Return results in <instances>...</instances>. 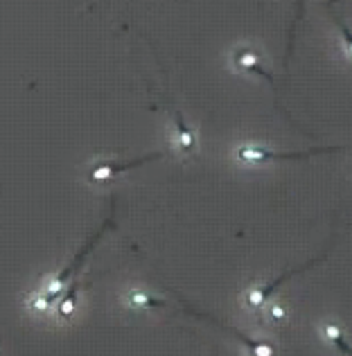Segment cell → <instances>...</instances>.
<instances>
[{"label": "cell", "instance_id": "6da1fadb", "mask_svg": "<svg viewBox=\"0 0 352 356\" xmlns=\"http://www.w3.org/2000/svg\"><path fill=\"white\" fill-rule=\"evenodd\" d=\"M350 147H314L307 152H275L264 145H242L235 152L237 163L242 165H266V163H278V161H298V158H312V156H330V154H346Z\"/></svg>", "mask_w": 352, "mask_h": 356}, {"label": "cell", "instance_id": "7a4b0ae2", "mask_svg": "<svg viewBox=\"0 0 352 356\" xmlns=\"http://www.w3.org/2000/svg\"><path fill=\"white\" fill-rule=\"evenodd\" d=\"M163 156H168L165 152H154V154H147V156H141V158H131V161H127V163H115V161H99L95 163L93 167H88V172H86V183L88 185H106L111 181H115V178L120 174H125L129 170H136V167H141L145 163H150V161H159V158Z\"/></svg>", "mask_w": 352, "mask_h": 356}, {"label": "cell", "instance_id": "3957f363", "mask_svg": "<svg viewBox=\"0 0 352 356\" xmlns=\"http://www.w3.org/2000/svg\"><path fill=\"white\" fill-rule=\"evenodd\" d=\"M301 270H303V268H291V270H287V273H282L280 277L275 280V282H269V284L253 282V284L244 291V296H242V305H244V309H246V312L251 314V316H260L262 312H266L269 302H271V293H273L280 284H285L291 275L301 273Z\"/></svg>", "mask_w": 352, "mask_h": 356}, {"label": "cell", "instance_id": "277c9868", "mask_svg": "<svg viewBox=\"0 0 352 356\" xmlns=\"http://www.w3.org/2000/svg\"><path fill=\"white\" fill-rule=\"evenodd\" d=\"M262 52L255 48L251 43H242L237 45L230 54V65L235 68V72H242V74H257V77H264L269 81H273V74L264 68V61H262Z\"/></svg>", "mask_w": 352, "mask_h": 356}, {"label": "cell", "instance_id": "5b68a950", "mask_svg": "<svg viewBox=\"0 0 352 356\" xmlns=\"http://www.w3.org/2000/svg\"><path fill=\"white\" fill-rule=\"evenodd\" d=\"M172 143L176 147V152L183 156H194L199 152L197 131L185 122L181 108H172Z\"/></svg>", "mask_w": 352, "mask_h": 356}, {"label": "cell", "instance_id": "8992f818", "mask_svg": "<svg viewBox=\"0 0 352 356\" xmlns=\"http://www.w3.org/2000/svg\"><path fill=\"white\" fill-rule=\"evenodd\" d=\"M319 336L321 341L330 345V348H337L339 352H344L346 356H352V348L348 345V339H346V327L341 325L339 321H321L319 323Z\"/></svg>", "mask_w": 352, "mask_h": 356}, {"label": "cell", "instance_id": "52a82bcc", "mask_svg": "<svg viewBox=\"0 0 352 356\" xmlns=\"http://www.w3.org/2000/svg\"><path fill=\"white\" fill-rule=\"evenodd\" d=\"M122 302L127 309H141V312H147V309H161L165 307L163 300L156 298L150 289H145V286H131V289H127L125 296H122Z\"/></svg>", "mask_w": 352, "mask_h": 356}, {"label": "cell", "instance_id": "ba28073f", "mask_svg": "<svg viewBox=\"0 0 352 356\" xmlns=\"http://www.w3.org/2000/svg\"><path fill=\"white\" fill-rule=\"evenodd\" d=\"M339 0H328V14L332 16V21H335L337 25V30H339V36H341V48H344L346 52V57L352 59V30L348 27V23L341 18L337 12H335V7H337Z\"/></svg>", "mask_w": 352, "mask_h": 356}, {"label": "cell", "instance_id": "9c48e42d", "mask_svg": "<svg viewBox=\"0 0 352 356\" xmlns=\"http://www.w3.org/2000/svg\"><path fill=\"white\" fill-rule=\"evenodd\" d=\"M266 316H269V321H271V323L280 325V323L287 321L289 312H287L282 302H278V300H271V302H269V307H266Z\"/></svg>", "mask_w": 352, "mask_h": 356}, {"label": "cell", "instance_id": "30bf717a", "mask_svg": "<svg viewBox=\"0 0 352 356\" xmlns=\"http://www.w3.org/2000/svg\"><path fill=\"white\" fill-rule=\"evenodd\" d=\"M301 16H303V0H298V12H296V21H294V25H291V34H294V30H296V25H298Z\"/></svg>", "mask_w": 352, "mask_h": 356}]
</instances>
